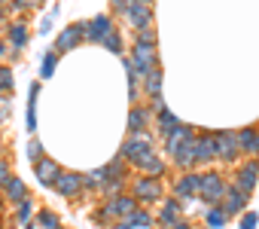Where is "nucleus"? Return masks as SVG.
I'll return each mask as SVG.
<instances>
[{
  "label": "nucleus",
  "mask_w": 259,
  "mask_h": 229,
  "mask_svg": "<svg viewBox=\"0 0 259 229\" xmlns=\"http://www.w3.org/2000/svg\"><path fill=\"white\" fill-rule=\"evenodd\" d=\"M198 196H201L204 202H220V199L226 196V186H223V180H220L217 174H201V189H198Z\"/></svg>",
  "instance_id": "obj_1"
},
{
  "label": "nucleus",
  "mask_w": 259,
  "mask_h": 229,
  "mask_svg": "<svg viewBox=\"0 0 259 229\" xmlns=\"http://www.w3.org/2000/svg\"><path fill=\"white\" fill-rule=\"evenodd\" d=\"M122 156H125V159H132V162H138V165H144L153 153H150L147 138H135V141H128V144L122 147Z\"/></svg>",
  "instance_id": "obj_2"
},
{
  "label": "nucleus",
  "mask_w": 259,
  "mask_h": 229,
  "mask_svg": "<svg viewBox=\"0 0 259 229\" xmlns=\"http://www.w3.org/2000/svg\"><path fill=\"white\" fill-rule=\"evenodd\" d=\"M217 156H223L226 162H232L238 156V135H232V132L217 135Z\"/></svg>",
  "instance_id": "obj_3"
},
{
  "label": "nucleus",
  "mask_w": 259,
  "mask_h": 229,
  "mask_svg": "<svg viewBox=\"0 0 259 229\" xmlns=\"http://www.w3.org/2000/svg\"><path fill=\"white\" fill-rule=\"evenodd\" d=\"M135 70H141V73H153V64H156V55H153V46H141L138 43V49H135Z\"/></svg>",
  "instance_id": "obj_4"
},
{
  "label": "nucleus",
  "mask_w": 259,
  "mask_h": 229,
  "mask_svg": "<svg viewBox=\"0 0 259 229\" xmlns=\"http://www.w3.org/2000/svg\"><path fill=\"white\" fill-rule=\"evenodd\" d=\"M55 189H58L61 196H76V193L82 189V177H79V174H64V171H61V177L55 180Z\"/></svg>",
  "instance_id": "obj_5"
},
{
  "label": "nucleus",
  "mask_w": 259,
  "mask_h": 229,
  "mask_svg": "<svg viewBox=\"0 0 259 229\" xmlns=\"http://www.w3.org/2000/svg\"><path fill=\"white\" fill-rule=\"evenodd\" d=\"M217 156V138L204 135L201 141H195V162H207Z\"/></svg>",
  "instance_id": "obj_6"
},
{
  "label": "nucleus",
  "mask_w": 259,
  "mask_h": 229,
  "mask_svg": "<svg viewBox=\"0 0 259 229\" xmlns=\"http://www.w3.org/2000/svg\"><path fill=\"white\" fill-rule=\"evenodd\" d=\"M58 177H61V171H58V165H55L52 159H43V162L37 165V180H40V183H52V186H55Z\"/></svg>",
  "instance_id": "obj_7"
},
{
  "label": "nucleus",
  "mask_w": 259,
  "mask_h": 229,
  "mask_svg": "<svg viewBox=\"0 0 259 229\" xmlns=\"http://www.w3.org/2000/svg\"><path fill=\"white\" fill-rule=\"evenodd\" d=\"M201 189V177L198 174H186V177H180V183H177V196L180 199H189V196H195Z\"/></svg>",
  "instance_id": "obj_8"
},
{
  "label": "nucleus",
  "mask_w": 259,
  "mask_h": 229,
  "mask_svg": "<svg viewBox=\"0 0 259 229\" xmlns=\"http://www.w3.org/2000/svg\"><path fill=\"white\" fill-rule=\"evenodd\" d=\"M110 34H113V28H110V19H107V16H98V19L89 25V37H92V40H107Z\"/></svg>",
  "instance_id": "obj_9"
},
{
  "label": "nucleus",
  "mask_w": 259,
  "mask_h": 229,
  "mask_svg": "<svg viewBox=\"0 0 259 229\" xmlns=\"http://www.w3.org/2000/svg\"><path fill=\"white\" fill-rule=\"evenodd\" d=\"M110 214H128V217H132L135 214V199H113L104 208V217H110Z\"/></svg>",
  "instance_id": "obj_10"
},
{
  "label": "nucleus",
  "mask_w": 259,
  "mask_h": 229,
  "mask_svg": "<svg viewBox=\"0 0 259 229\" xmlns=\"http://www.w3.org/2000/svg\"><path fill=\"white\" fill-rule=\"evenodd\" d=\"M256 171H259V165H256V162L241 168V174H238V189H241V193H247V189H253V186H256Z\"/></svg>",
  "instance_id": "obj_11"
},
{
  "label": "nucleus",
  "mask_w": 259,
  "mask_h": 229,
  "mask_svg": "<svg viewBox=\"0 0 259 229\" xmlns=\"http://www.w3.org/2000/svg\"><path fill=\"white\" fill-rule=\"evenodd\" d=\"M138 196H141V199H159V196H162L159 180H156V177H144V180L138 183Z\"/></svg>",
  "instance_id": "obj_12"
},
{
  "label": "nucleus",
  "mask_w": 259,
  "mask_h": 229,
  "mask_svg": "<svg viewBox=\"0 0 259 229\" xmlns=\"http://www.w3.org/2000/svg\"><path fill=\"white\" fill-rule=\"evenodd\" d=\"M174 156H177V165H180V168L192 165V162H195V138H189V141H186V144L174 153Z\"/></svg>",
  "instance_id": "obj_13"
},
{
  "label": "nucleus",
  "mask_w": 259,
  "mask_h": 229,
  "mask_svg": "<svg viewBox=\"0 0 259 229\" xmlns=\"http://www.w3.org/2000/svg\"><path fill=\"white\" fill-rule=\"evenodd\" d=\"M119 226H122V229H138V226H141V229H144V226H150V214H147V211H135L132 217H125Z\"/></svg>",
  "instance_id": "obj_14"
},
{
  "label": "nucleus",
  "mask_w": 259,
  "mask_h": 229,
  "mask_svg": "<svg viewBox=\"0 0 259 229\" xmlns=\"http://www.w3.org/2000/svg\"><path fill=\"white\" fill-rule=\"evenodd\" d=\"M241 208H244V193L235 186V189H229V202H226V208H223V211H226V214H238Z\"/></svg>",
  "instance_id": "obj_15"
},
{
  "label": "nucleus",
  "mask_w": 259,
  "mask_h": 229,
  "mask_svg": "<svg viewBox=\"0 0 259 229\" xmlns=\"http://www.w3.org/2000/svg\"><path fill=\"white\" fill-rule=\"evenodd\" d=\"M79 37H82V28H79V25L67 28V31H64L61 37H58V49H67V46H73V43H76Z\"/></svg>",
  "instance_id": "obj_16"
},
{
  "label": "nucleus",
  "mask_w": 259,
  "mask_h": 229,
  "mask_svg": "<svg viewBox=\"0 0 259 229\" xmlns=\"http://www.w3.org/2000/svg\"><path fill=\"white\" fill-rule=\"evenodd\" d=\"M159 126H162V132H165V135H174V132L180 129V123L171 117L168 110H159Z\"/></svg>",
  "instance_id": "obj_17"
},
{
  "label": "nucleus",
  "mask_w": 259,
  "mask_h": 229,
  "mask_svg": "<svg viewBox=\"0 0 259 229\" xmlns=\"http://www.w3.org/2000/svg\"><path fill=\"white\" fill-rule=\"evenodd\" d=\"M4 189H7V196H10L13 202H25V199H22V196H25V183H22L19 177H13V180L4 186Z\"/></svg>",
  "instance_id": "obj_18"
},
{
  "label": "nucleus",
  "mask_w": 259,
  "mask_h": 229,
  "mask_svg": "<svg viewBox=\"0 0 259 229\" xmlns=\"http://www.w3.org/2000/svg\"><path fill=\"white\" fill-rule=\"evenodd\" d=\"M128 16H132V19H135V25L141 28V25H147V19H150V7L135 4V7H128Z\"/></svg>",
  "instance_id": "obj_19"
},
{
  "label": "nucleus",
  "mask_w": 259,
  "mask_h": 229,
  "mask_svg": "<svg viewBox=\"0 0 259 229\" xmlns=\"http://www.w3.org/2000/svg\"><path fill=\"white\" fill-rule=\"evenodd\" d=\"M10 40H13L16 46H25V43H28V31H25V25H10Z\"/></svg>",
  "instance_id": "obj_20"
},
{
  "label": "nucleus",
  "mask_w": 259,
  "mask_h": 229,
  "mask_svg": "<svg viewBox=\"0 0 259 229\" xmlns=\"http://www.w3.org/2000/svg\"><path fill=\"white\" fill-rule=\"evenodd\" d=\"M177 211H180V202H168L165 208H162V223H177Z\"/></svg>",
  "instance_id": "obj_21"
},
{
  "label": "nucleus",
  "mask_w": 259,
  "mask_h": 229,
  "mask_svg": "<svg viewBox=\"0 0 259 229\" xmlns=\"http://www.w3.org/2000/svg\"><path fill=\"white\" fill-rule=\"evenodd\" d=\"M147 89H150V95L159 101V89H162V73H159V70H153V73L147 77Z\"/></svg>",
  "instance_id": "obj_22"
},
{
  "label": "nucleus",
  "mask_w": 259,
  "mask_h": 229,
  "mask_svg": "<svg viewBox=\"0 0 259 229\" xmlns=\"http://www.w3.org/2000/svg\"><path fill=\"white\" fill-rule=\"evenodd\" d=\"M141 168H144V171H150L153 177H159V174L165 171V165H162V159H156V156H150V159H147V162H144Z\"/></svg>",
  "instance_id": "obj_23"
},
{
  "label": "nucleus",
  "mask_w": 259,
  "mask_h": 229,
  "mask_svg": "<svg viewBox=\"0 0 259 229\" xmlns=\"http://www.w3.org/2000/svg\"><path fill=\"white\" fill-rule=\"evenodd\" d=\"M128 123H132V126H128L132 132H144V126H147V117H144V113H138V110H132V117H128Z\"/></svg>",
  "instance_id": "obj_24"
},
{
  "label": "nucleus",
  "mask_w": 259,
  "mask_h": 229,
  "mask_svg": "<svg viewBox=\"0 0 259 229\" xmlns=\"http://www.w3.org/2000/svg\"><path fill=\"white\" fill-rule=\"evenodd\" d=\"M256 141H259L256 132H241V135H238V147H244V150H253Z\"/></svg>",
  "instance_id": "obj_25"
},
{
  "label": "nucleus",
  "mask_w": 259,
  "mask_h": 229,
  "mask_svg": "<svg viewBox=\"0 0 259 229\" xmlns=\"http://www.w3.org/2000/svg\"><path fill=\"white\" fill-rule=\"evenodd\" d=\"M223 220H226V211H223V208H217V211H210V214H207V223H210L213 229H220V226H223Z\"/></svg>",
  "instance_id": "obj_26"
},
{
  "label": "nucleus",
  "mask_w": 259,
  "mask_h": 229,
  "mask_svg": "<svg viewBox=\"0 0 259 229\" xmlns=\"http://www.w3.org/2000/svg\"><path fill=\"white\" fill-rule=\"evenodd\" d=\"M37 220H40V226H43V229H58V220H55V214H49V211H43Z\"/></svg>",
  "instance_id": "obj_27"
},
{
  "label": "nucleus",
  "mask_w": 259,
  "mask_h": 229,
  "mask_svg": "<svg viewBox=\"0 0 259 229\" xmlns=\"http://www.w3.org/2000/svg\"><path fill=\"white\" fill-rule=\"evenodd\" d=\"M52 70H55V52H49L43 58V77H52Z\"/></svg>",
  "instance_id": "obj_28"
},
{
  "label": "nucleus",
  "mask_w": 259,
  "mask_h": 229,
  "mask_svg": "<svg viewBox=\"0 0 259 229\" xmlns=\"http://www.w3.org/2000/svg\"><path fill=\"white\" fill-rule=\"evenodd\" d=\"M104 43H107V49H113V52H122V40H119V34H110Z\"/></svg>",
  "instance_id": "obj_29"
},
{
  "label": "nucleus",
  "mask_w": 259,
  "mask_h": 229,
  "mask_svg": "<svg viewBox=\"0 0 259 229\" xmlns=\"http://www.w3.org/2000/svg\"><path fill=\"white\" fill-rule=\"evenodd\" d=\"M40 150H43V147H40L37 141H31V144H28V156H31V159L37 162V165H40Z\"/></svg>",
  "instance_id": "obj_30"
},
{
  "label": "nucleus",
  "mask_w": 259,
  "mask_h": 229,
  "mask_svg": "<svg viewBox=\"0 0 259 229\" xmlns=\"http://www.w3.org/2000/svg\"><path fill=\"white\" fill-rule=\"evenodd\" d=\"M10 77H13V73H10L7 67H0V89H10V83H13Z\"/></svg>",
  "instance_id": "obj_31"
},
{
  "label": "nucleus",
  "mask_w": 259,
  "mask_h": 229,
  "mask_svg": "<svg viewBox=\"0 0 259 229\" xmlns=\"http://www.w3.org/2000/svg\"><path fill=\"white\" fill-rule=\"evenodd\" d=\"M10 180H13V177H10V168H7L4 162H0V186H7Z\"/></svg>",
  "instance_id": "obj_32"
},
{
  "label": "nucleus",
  "mask_w": 259,
  "mask_h": 229,
  "mask_svg": "<svg viewBox=\"0 0 259 229\" xmlns=\"http://www.w3.org/2000/svg\"><path fill=\"white\" fill-rule=\"evenodd\" d=\"M241 229H256V214H247L244 217V226Z\"/></svg>",
  "instance_id": "obj_33"
},
{
  "label": "nucleus",
  "mask_w": 259,
  "mask_h": 229,
  "mask_svg": "<svg viewBox=\"0 0 259 229\" xmlns=\"http://www.w3.org/2000/svg\"><path fill=\"white\" fill-rule=\"evenodd\" d=\"M19 217H22V220H28V217H31V205H28V202H22V208H19Z\"/></svg>",
  "instance_id": "obj_34"
},
{
  "label": "nucleus",
  "mask_w": 259,
  "mask_h": 229,
  "mask_svg": "<svg viewBox=\"0 0 259 229\" xmlns=\"http://www.w3.org/2000/svg\"><path fill=\"white\" fill-rule=\"evenodd\" d=\"M168 229H189V226H186V223H180V220H177V223H174V226H168Z\"/></svg>",
  "instance_id": "obj_35"
},
{
  "label": "nucleus",
  "mask_w": 259,
  "mask_h": 229,
  "mask_svg": "<svg viewBox=\"0 0 259 229\" xmlns=\"http://www.w3.org/2000/svg\"><path fill=\"white\" fill-rule=\"evenodd\" d=\"M253 153H256V156H259V141H256V147H253Z\"/></svg>",
  "instance_id": "obj_36"
},
{
  "label": "nucleus",
  "mask_w": 259,
  "mask_h": 229,
  "mask_svg": "<svg viewBox=\"0 0 259 229\" xmlns=\"http://www.w3.org/2000/svg\"><path fill=\"white\" fill-rule=\"evenodd\" d=\"M0 55H4V43H0Z\"/></svg>",
  "instance_id": "obj_37"
}]
</instances>
